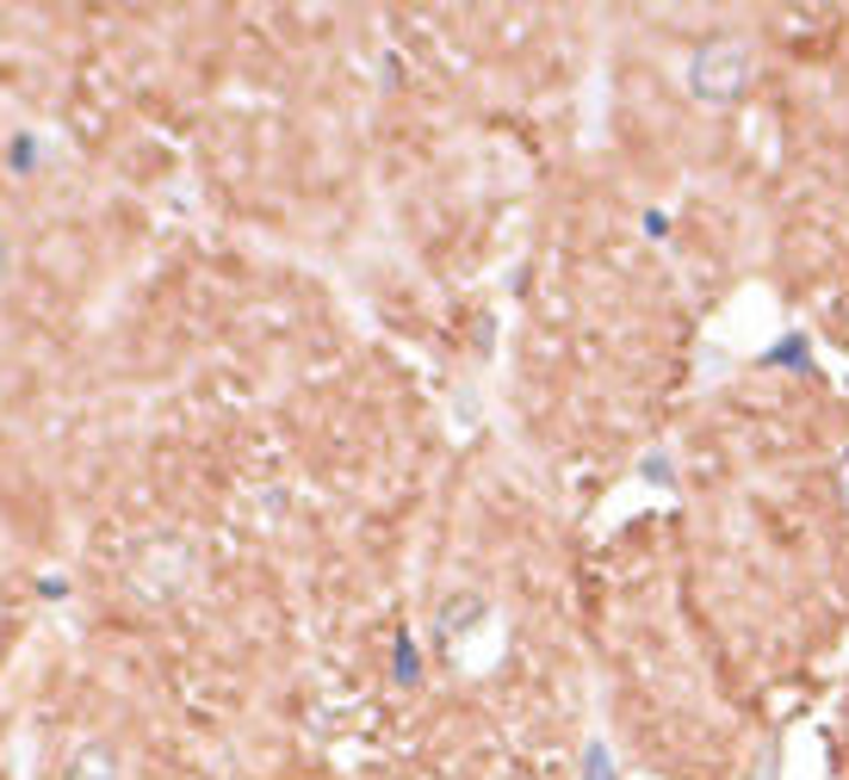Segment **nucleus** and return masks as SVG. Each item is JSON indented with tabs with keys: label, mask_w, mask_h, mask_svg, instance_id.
I'll list each match as a JSON object with an SVG mask.
<instances>
[{
	"label": "nucleus",
	"mask_w": 849,
	"mask_h": 780,
	"mask_svg": "<svg viewBox=\"0 0 849 780\" xmlns=\"http://www.w3.org/2000/svg\"><path fill=\"white\" fill-rule=\"evenodd\" d=\"M751 81V44L744 38H713V44L694 50L689 63V94L708 99V106H732Z\"/></svg>",
	"instance_id": "f257e3e1"
},
{
	"label": "nucleus",
	"mask_w": 849,
	"mask_h": 780,
	"mask_svg": "<svg viewBox=\"0 0 849 780\" xmlns=\"http://www.w3.org/2000/svg\"><path fill=\"white\" fill-rule=\"evenodd\" d=\"M192 577V546H180V539H161L149 558L137 563V589L156 594V601H168V594H180Z\"/></svg>",
	"instance_id": "f03ea898"
},
{
	"label": "nucleus",
	"mask_w": 849,
	"mask_h": 780,
	"mask_svg": "<svg viewBox=\"0 0 849 780\" xmlns=\"http://www.w3.org/2000/svg\"><path fill=\"white\" fill-rule=\"evenodd\" d=\"M63 780H118V756H112L106 744H81L75 756H69Z\"/></svg>",
	"instance_id": "7ed1b4c3"
},
{
	"label": "nucleus",
	"mask_w": 849,
	"mask_h": 780,
	"mask_svg": "<svg viewBox=\"0 0 849 780\" xmlns=\"http://www.w3.org/2000/svg\"><path fill=\"white\" fill-rule=\"evenodd\" d=\"M391 663H397V682H416V670H422V651H416V639H409V632H397Z\"/></svg>",
	"instance_id": "20e7f679"
},
{
	"label": "nucleus",
	"mask_w": 849,
	"mask_h": 780,
	"mask_svg": "<svg viewBox=\"0 0 849 780\" xmlns=\"http://www.w3.org/2000/svg\"><path fill=\"white\" fill-rule=\"evenodd\" d=\"M583 780H620V774H614V756L601 744L583 749Z\"/></svg>",
	"instance_id": "39448f33"
},
{
	"label": "nucleus",
	"mask_w": 849,
	"mask_h": 780,
	"mask_svg": "<svg viewBox=\"0 0 849 780\" xmlns=\"http://www.w3.org/2000/svg\"><path fill=\"white\" fill-rule=\"evenodd\" d=\"M806 359H813V354H806L800 335H787L782 347H769V366H806Z\"/></svg>",
	"instance_id": "423d86ee"
},
{
	"label": "nucleus",
	"mask_w": 849,
	"mask_h": 780,
	"mask_svg": "<svg viewBox=\"0 0 849 780\" xmlns=\"http://www.w3.org/2000/svg\"><path fill=\"white\" fill-rule=\"evenodd\" d=\"M7 273H13V242H7V223H0V285H7Z\"/></svg>",
	"instance_id": "0eeeda50"
}]
</instances>
